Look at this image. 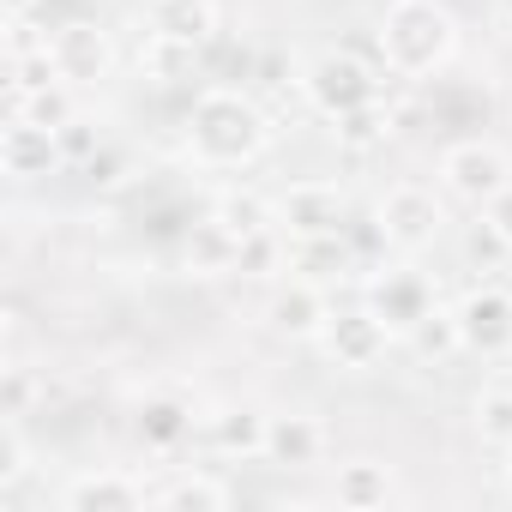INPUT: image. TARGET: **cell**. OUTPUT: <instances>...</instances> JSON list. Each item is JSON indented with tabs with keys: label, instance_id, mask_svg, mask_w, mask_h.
Here are the masks:
<instances>
[{
	"label": "cell",
	"instance_id": "cb8c5ba5",
	"mask_svg": "<svg viewBox=\"0 0 512 512\" xmlns=\"http://www.w3.org/2000/svg\"><path fill=\"white\" fill-rule=\"evenodd\" d=\"M470 410H476V428H482V440H500V446H512V386H506V380L482 386Z\"/></svg>",
	"mask_w": 512,
	"mask_h": 512
},
{
	"label": "cell",
	"instance_id": "4dcf8cb0",
	"mask_svg": "<svg viewBox=\"0 0 512 512\" xmlns=\"http://www.w3.org/2000/svg\"><path fill=\"white\" fill-rule=\"evenodd\" d=\"M61 151H67V157H85V151H91V121L73 115V121L61 127Z\"/></svg>",
	"mask_w": 512,
	"mask_h": 512
},
{
	"label": "cell",
	"instance_id": "ba28073f",
	"mask_svg": "<svg viewBox=\"0 0 512 512\" xmlns=\"http://www.w3.org/2000/svg\"><path fill=\"white\" fill-rule=\"evenodd\" d=\"M278 229H284L290 241L344 235V229H350V205H344L338 181H296V187L278 199Z\"/></svg>",
	"mask_w": 512,
	"mask_h": 512
},
{
	"label": "cell",
	"instance_id": "3957f363",
	"mask_svg": "<svg viewBox=\"0 0 512 512\" xmlns=\"http://www.w3.org/2000/svg\"><path fill=\"white\" fill-rule=\"evenodd\" d=\"M302 97H308V109H320L326 121H338V115H350V109H368V103H380V79H374V67L362 61V55H350V49H320L308 67H302Z\"/></svg>",
	"mask_w": 512,
	"mask_h": 512
},
{
	"label": "cell",
	"instance_id": "d6a6232c",
	"mask_svg": "<svg viewBox=\"0 0 512 512\" xmlns=\"http://www.w3.org/2000/svg\"><path fill=\"white\" fill-rule=\"evenodd\" d=\"M500 19H506V25H512V0H500Z\"/></svg>",
	"mask_w": 512,
	"mask_h": 512
},
{
	"label": "cell",
	"instance_id": "603a6c76",
	"mask_svg": "<svg viewBox=\"0 0 512 512\" xmlns=\"http://www.w3.org/2000/svg\"><path fill=\"white\" fill-rule=\"evenodd\" d=\"M332 133H338V145H344V151H374V145H386L392 115H386V103H368V109L338 115V121H332Z\"/></svg>",
	"mask_w": 512,
	"mask_h": 512
},
{
	"label": "cell",
	"instance_id": "6da1fadb",
	"mask_svg": "<svg viewBox=\"0 0 512 512\" xmlns=\"http://www.w3.org/2000/svg\"><path fill=\"white\" fill-rule=\"evenodd\" d=\"M272 151V115L235 85H205L187 109V157L199 169H247Z\"/></svg>",
	"mask_w": 512,
	"mask_h": 512
},
{
	"label": "cell",
	"instance_id": "4fadbf2b",
	"mask_svg": "<svg viewBox=\"0 0 512 512\" xmlns=\"http://www.w3.org/2000/svg\"><path fill=\"white\" fill-rule=\"evenodd\" d=\"M67 163L61 151V133L55 127H37L25 115L7 121V133H0V169H7L13 181H37V175H55Z\"/></svg>",
	"mask_w": 512,
	"mask_h": 512
},
{
	"label": "cell",
	"instance_id": "30bf717a",
	"mask_svg": "<svg viewBox=\"0 0 512 512\" xmlns=\"http://www.w3.org/2000/svg\"><path fill=\"white\" fill-rule=\"evenodd\" d=\"M452 320H458V344H464L470 356H506V350H512V290L476 284V290L452 308Z\"/></svg>",
	"mask_w": 512,
	"mask_h": 512
},
{
	"label": "cell",
	"instance_id": "44dd1931",
	"mask_svg": "<svg viewBox=\"0 0 512 512\" xmlns=\"http://www.w3.org/2000/svg\"><path fill=\"white\" fill-rule=\"evenodd\" d=\"M229 500H235L229 482L223 476H205V470H181V476H169L157 488V506L163 512H223Z\"/></svg>",
	"mask_w": 512,
	"mask_h": 512
},
{
	"label": "cell",
	"instance_id": "277c9868",
	"mask_svg": "<svg viewBox=\"0 0 512 512\" xmlns=\"http://www.w3.org/2000/svg\"><path fill=\"white\" fill-rule=\"evenodd\" d=\"M374 229H380V241H386L392 253L416 260V253H428V247L440 241V229H446V205H440L422 181H398V187L380 193V205H374Z\"/></svg>",
	"mask_w": 512,
	"mask_h": 512
},
{
	"label": "cell",
	"instance_id": "7c38bea8",
	"mask_svg": "<svg viewBox=\"0 0 512 512\" xmlns=\"http://www.w3.org/2000/svg\"><path fill=\"white\" fill-rule=\"evenodd\" d=\"M61 506L67 512H145V506H157V494L127 470H79L61 488Z\"/></svg>",
	"mask_w": 512,
	"mask_h": 512
},
{
	"label": "cell",
	"instance_id": "5bb4252c",
	"mask_svg": "<svg viewBox=\"0 0 512 512\" xmlns=\"http://www.w3.org/2000/svg\"><path fill=\"white\" fill-rule=\"evenodd\" d=\"M223 25V7L217 0H145V31L151 37H169V43H187V49H205Z\"/></svg>",
	"mask_w": 512,
	"mask_h": 512
},
{
	"label": "cell",
	"instance_id": "d6986e66",
	"mask_svg": "<svg viewBox=\"0 0 512 512\" xmlns=\"http://www.w3.org/2000/svg\"><path fill=\"white\" fill-rule=\"evenodd\" d=\"M133 428H139V440L151 446V452H175L187 434H193V404L187 398H145L139 404V416H133Z\"/></svg>",
	"mask_w": 512,
	"mask_h": 512
},
{
	"label": "cell",
	"instance_id": "7402d4cb",
	"mask_svg": "<svg viewBox=\"0 0 512 512\" xmlns=\"http://www.w3.org/2000/svg\"><path fill=\"white\" fill-rule=\"evenodd\" d=\"M193 55H199V49H187V43H169V37H151V31H145V43H139V73H145L151 85H175V79H187V73H193Z\"/></svg>",
	"mask_w": 512,
	"mask_h": 512
},
{
	"label": "cell",
	"instance_id": "2e32d148",
	"mask_svg": "<svg viewBox=\"0 0 512 512\" xmlns=\"http://www.w3.org/2000/svg\"><path fill=\"white\" fill-rule=\"evenodd\" d=\"M181 266H187L193 278H229V272H241V241H235L217 217H205V223H193V235L181 241Z\"/></svg>",
	"mask_w": 512,
	"mask_h": 512
},
{
	"label": "cell",
	"instance_id": "9a60e30c",
	"mask_svg": "<svg viewBox=\"0 0 512 512\" xmlns=\"http://www.w3.org/2000/svg\"><path fill=\"white\" fill-rule=\"evenodd\" d=\"M266 434H272V416L253 404H223L205 416V440L223 458H266Z\"/></svg>",
	"mask_w": 512,
	"mask_h": 512
},
{
	"label": "cell",
	"instance_id": "52a82bcc",
	"mask_svg": "<svg viewBox=\"0 0 512 512\" xmlns=\"http://www.w3.org/2000/svg\"><path fill=\"white\" fill-rule=\"evenodd\" d=\"M49 55H55V73L73 85V91H91L115 73V37L97 25V19H67L49 31Z\"/></svg>",
	"mask_w": 512,
	"mask_h": 512
},
{
	"label": "cell",
	"instance_id": "ffe728a7",
	"mask_svg": "<svg viewBox=\"0 0 512 512\" xmlns=\"http://www.w3.org/2000/svg\"><path fill=\"white\" fill-rule=\"evenodd\" d=\"M211 217H217V223H223L235 241H247V235H266V229H278V199L253 193V187H229V193H217Z\"/></svg>",
	"mask_w": 512,
	"mask_h": 512
},
{
	"label": "cell",
	"instance_id": "1f68e13d",
	"mask_svg": "<svg viewBox=\"0 0 512 512\" xmlns=\"http://www.w3.org/2000/svg\"><path fill=\"white\" fill-rule=\"evenodd\" d=\"M43 0H0V19H19V13H37Z\"/></svg>",
	"mask_w": 512,
	"mask_h": 512
},
{
	"label": "cell",
	"instance_id": "ac0fdd59",
	"mask_svg": "<svg viewBox=\"0 0 512 512\" xmlns=\"http://www.w3.org/2000/svg\"><path fill=\"white\" fill-rule=\"evenodd\" d=\"M320 452H326V428H320L314 416H302V410L272 416V434H266V458H272V464L302 470V464H320Z\"/></svg>",
	"mask_w": 512,
	"mask_h": 512
},
{
	"label": "cell",
	"instance_id": "7a4b0ae2",
	"mask_svg": "<svg viewBox=\"0 0 512 512\" xmlns=\"http://www.w3.org/2000/svg\"><path fill=\"white\" fill-rule=\"evenodd\" d=\"M374 49L392 79L422 85L458 61V19L446 0H386V13L374 25Z\"/></svg>",
	"mask_w": 512,
	"mask_h": 512
},
{
	"label": "cell",
	"instance_id": "f546056e",
	"mask_svg": "<svg viewBox=\"0 0 512 512\" xmlns=\"http://www.w3.org/2000/svg\"><path fill=\"white\" fill-rule=\"evenodd\" d=\"M31 374L25 368H7V404H0V416H13V422H25V410H31Z\"/></svg>",
	"mask_w": 512,
	"mask_h": 512
},
{
	"label": "cell",
	"instance_id": "9c48e42d",
	"mask_svg": "<svg viewBox=\"0 0 512 512\" xmlns=\"http://www.w3.org/2000/svg\"><path fill=\"white\" fill-rule=\"evenodd\" d=\"M368 308H374L398 338H410V332L440 308V296H434V278H428V272H416V266H392V272H380V278L368 284Z\"/></svg>",
	"mask_w": 512,
	"mask_h": 512
},
{
	"label": "cell",
	"instance_id": "e0dca14e",
	"mask_svg": "<svg viewBox=\"0 0 512 512\" xmlns=\"http://www.w3.org/2000/svg\"><path fill=\"white\" fill-rule=\"evenodd\" d=\"M332 500L350 506V512H374V506H392L398 500V482H392V464L380 458H350L332 482Z\"/></svg>",
	"mask_w": 512,
	"mask_h": 512
},
{
	"label": "cell",
	"instance_id": "f1b7e54d",
	"mask_svg": "<svg viewBox=\"0 0 512 512\" xmlns=\"http://www.w3.org/2000/svg\"><path fill=\"white\" fill-rule=\"evenodd\" d=\"M482 229H488L500 247H512V187H506V193H494V199L482 205Z\"/></svg>",
	"mask_w": 512,
	"mask_h": 512
},
{
	"label": "cell",
	"instance_id": "8fae6325",
	"mask_svg": "<svg viewBox=\"0 0 512 512\" xmlns=\"http://www.w3.org/2000/svg\"><path fill=\"white\" fill-rule=\"evenodd\" d=\"M326 320H332V308H326V296H320L314 278H284L266 296V326L278 338H290V344H320Z\"/></svg>",
	"mask_w": 512,
	"mask_h": 512
},
{
	"label": "cell",
	"instance_id": "4316f807",
	"mask_svg": "<svg viewBox=\"0 0 512 512\" xmlns=\"http://www.w3.org/2000/svg\"><path fill=\"white\" fill-rule=\"evenodd\" d=\"M31 470V446H25V422L7 416V428H0V488H19Z\"/></svg>",
	"mask_w": 512,
	"mask_h": 512
},
{
	"label": "cell",
	"instance_id": "d4e9b609",
	"mask_svg": "<svg viewBox=\"0 0 512 512\" xmlns=\"http://www.w3.org/2000/svg\"><path fill=\"white\" fill-rule=\"evenodd\" d=\"M13 115H25V121H37V127H67L79 109H73V85H43V91H31L25 103H13Z\"/></svg>",
	"mask_w": 512,
	"mask_h": 512
},
{
	"label": "cell",
	"instance_id": "83f0119b",
	"mask_svg": "<svg viewBox=\"0 0 512 512\" xmlns=\"http://www.w3.org/2000/svg\"><path fill=\"white\" fill-rule=\"evenodd\" d=\"M37 49H49V31H37V13H19V19H7V61H19V55H37Z\"/></svg>",
	"mask_w": 512,
	"mask_h": 512
},
{
	"label": "cell",
	"instance_id": "5b68a950",
	"mask_svg": "<svg viewBox=\"0 0 512 512\" xmlns=\"http://www.w3.org/2000/svg\"><path fill=\"white\" fill-rule=\"evenodd\" d=\"M440 187H446L452 199H464V205L482 211L494 193L512 187V157H506V145H494V139H458V145H446V151H440Z\"/></svg>",
	"mask_w": 512,
	"mask_h": 512
},
{
	"label": "cell",
	"instance_id": "836d02e7",
	"mask_svg": "<svg viewBox=\"0 0 512 512\" xmlns=\"http://www.w3.org/2000/svg\"><path fill=\"white\" fill-rule=\"evenodd\" d=\"M506 494H512V458H506Z\"/></svg>",
	"mask_w": 512,
	"mask_h": 512
},
{
	"label": "cell",
	"instance_id": "8992f818",
	"mask_svg": "<svg viewBox=\"0 0 512 512\" xmlns=\"http://www.w3.org/2000/svg\"><path fill=\"white\" fill-rule=\"evenodd\" d=\"M392 326L362 302V308H338L332 320H326V332H320V350H326V362L332 368H344V374H368V368H380L386 362V350H392Z\"/></svg>",
	"mask_w": 512,
	"mask_h": 512
},
{
	"label": "cell",
	"instance_id": "484cf974",
	"mask_svg": "<svg viewBox=\"0 0 512 512\" xmlns=\"http://www.w3.org/2000/svg\"><path fill=\"white\" fill-rule=\"evenodd\" d=\"M410 344H416L422 356H434V362L452 356V350H464V344H458V320H452V308H434V314L410 332Z\"/></svg>",
	"mask_w": 512,
	"mask_h": 512
}]
</instances>
